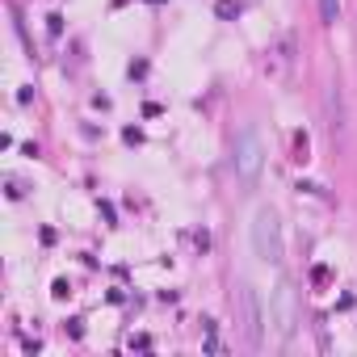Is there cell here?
Returning <instances> with one entry per match:
<instances>
[{"label":"cell","instance_id":"obj_1","mask_svg":"<svg viewBox=\"0 0 357 357\" xmlns=\"http://www.w3.org/2000/svg\"><path fill=\"white\" fill-rule=\"evenodd\" d=\"M231 168L240 176V185L244 190H257L261 181V168H265V147H261V135L252 122H244L236 130V143H231Z\"/></svg>","mask_w":357,"mask_h":357},{"label":"cell","instance_id":"obj_2","mask_svg":"<svg viewBox=\"0 0 357 357\" xmlns=\"http://www.w3.org/2000/svg\"><path fill=\"white\" fill-rule=\"evenodd\" d=\"M231 307H236V324H240V332H244V344H248L252 353H261V349H265V311H261L257 290H252L248 282H240L236 294H231Z\"/></svg>","mask_w":357,"mask_h":357},{"label":"cell","instance_id":"obj_3","mask_svg":"<svg viewBox=\"0 0 357 357\" xmlns=\"http://www.w3.org/2000/svg\"><path fill=\"white\" fill-rule=\"evenodd\" d=\"M252 252L265 261V265H282V257H286V240H282V223H278V211H269V206H261L257 215H252Z\"/></svg>","mask_w":357,"mask_h":357},{"label":"cell","instance_id":"obj_4","mask_svg":"<svg viewBox=\"0 0 357 357\" xmlns=\"http://www.w3.org/2000/svg\"><path fill=\"white\" fill-rule=\"evenodd\" d=\"M298 319H303V311H298V290H294L290 278H282L278 290H273V298H269V324H273L278 340L290 344L294 332H298Z\"/></svg>","mask_w":357,"mask_h":357},{"label":"cell","instance_id":"obj_5","mask_svg":"<svg viewBox=\"0 0 357 357\" xmlns=\"http://www.w3.org/2000/svg\"><path fill=\"white\" fill-rule=\"evenodd\" d=\"M324 122H328V135H332L336 143L349 139V109H344L340 84H328V89H324Z\"/></svg>","mask_w":357,"mask_h":357},{"label":"cell","instance_id":"obj_6","mask_svg":"<svg viewBox=\"0 0 357 357\" xmlns=\"http://www.w3.org/2000/svg\"><path fill=\"white\" fill-rule=\"evenodd\" d=\"M290 63H294V38L290 34H282L273 47H269V72H290Z\"/></svg>","mask_w":357,"mask_h":357},{"label":"cell","instance_id":"obj_7","mask_svg":"<svg viewBox=\"0 0 357 357\" xmlns=\"http://www.w3.org/2000/svg\"><path fill=\"white\" fill-rule=\"evenodd\" d=\"M319 17H324V22L332 26V22L340 17V0H319Z\"/></svg>","mask_w":357,"mask_h":357},{"label":"cell","instance_id":"obj_8","mask_svg":"<svg viewBox=\"0 0 357 357\" xmlns=\"http://www.w3.org/2000/svg\"><path fill=\"white\" fill-rule=\"evenodd\" d=\"M219 17H240V0H219Z\"/></svg>","mask_w":357,"mask_h":357}]
</instances>
